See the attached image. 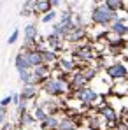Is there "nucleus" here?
I'll list each match as a JSON object with an SVG mask.
<instances>
[{
  "label": "nucleus",
  "mask_w": 128,
  "mask_h": 130,
  "mask_svg": "<svg viewBox=\"0 0 128 130\" xmlns=\"http://www.w3.org/2000/svg\"><path fill=\"white\" fill-rule=\"evenodd\" d=\"M41 91L46 93L47 97H51V99H60V97H65V95H70L68 76H63V77L51 76L47 81H44L41 85Z\"/></svg>",
  "instance_id": "nucleus-1"
},
{
  "label": "nucleus",
  "mask_w": 128,
  "mask_h": 130,
  "mask_svg": "<svg viewBox=\"0 0 128 130\" xmlns=\"http://www.w3.org/2000/svg\"><path fill=\"white\" fill-rule=\"evenodd\" d=\"M89 18H91V23L95 26H109L112 21H116L119 18V12L111 11L104 4H95L91 12H89Z\"/></svg>",
  "instance_id": "nucleus-2"
},
{
  "label": "nucleus",
  "mask_w": 128,
  "mask_h": 130,
  "mask_svg": "<svg viewBox=\"0 0 128 130\" xmlns=\"http://www.w3.org/2000/svg\"><path fill=\"white\" fill-rule=\"evenodd\" d=\"M70 97H72V99H76V100H79V102H83V104H86L89 109H91V107H98V106L104 102L102 93H98L95 88H91V86L81 88V90L74 91Z\"/></svg>",
  "instance_id": "nucleus-3"
},
{
  "label": "nucleus",
  "mask_w": 128,
  "mask_h": 130,
  "mask_svg": "<svg viewBox=\"0 0 128 130\" xmlns=\"http://www.w3.org/2000/svg\"><path fill=\"white\" fill-rule=\"evenodd\" d=\"M104 72L112 83H116V81H121V79L128 77V65L123 62H112L104 69Z\"/></svg>",
  "instance_id": "nucleus-4"
},
{
  "label": "nucleus",
  "mask_w": 128,
  "mask_h": 130,
  "mask_svg": "<svg viewBox=\"0 0 128 130\" xmlns=\"http://www.w3.org/2000/svg\"><path fill=\"white\" fill-rule=\"evenodd\" d=\"M95 51H93V47H89V46H83V44H77L76 46V49L72 51V58L76 60V63L79 65V69H81V63H91L93 60H95Z\"/></svg>",
  "instance_id": "nucleus-5"
},
{
  "label": "nucleus",
  "mask_w": 128,
  "mask_h": 130,
  "mask_svg": "<svg viewBox=\"0 0 128 130\" xmlns=\"http://www.w3.org/2000/svg\"><path fill=\"white\" fill-rule=\"evenodd\" d=\"M97 114H98L100 118H104V120H105L109 127H114V125L118 123V112L114 111V107H112L111 104H107L105 100L97 107Z\"/></svg>",
  "instance_id": "nucleus-6"
},
{
  "label": "nucleus",
  "mask_w": 128,
  "mask_h": 130,
  "mask_svg": "<svg viewBox=\"0 0 128 130\" xmlns=\"http://www.w3.org/2000/svg\"><path fill=\"white\" fill-rule=\"evenodd\" d=\"M65 42H67V41H65L63 37H60V35L53 34V32L46 37V46H47L49 49L56 51V53H58V51H62V49L65 47Z\"/></svg>",
  "instance_id": "nucleus-7"
},
{
  "label": "nucleus",
  "mask_w": 128,
  "mask_h": 130,
  "mask_svg": "<svg viewBox=\"0 0 128 130\" xmlns=\"http://www.w3.org/2000/svg\"><path fill=\"white\" fill-rule=\"evenodd\" d=\"M126 25H128L126 20L118 18L116 21H112L109 25V32L114 34V35H118V37H125V35H126Z\"/></svg>",
  "instance_id": "nucleus-8"
},
{
  "label": "nucleus",
  "mask_w": 128,
  "mask_h": 130,
  "mask_svg": "<svg viewBox=\"0 0 128 130\" xmlns=\"http://www.w3.org/2000/svg\"><path fill=\"white\" fill-rule=\"evenodd\" d=\"M41 56H42V63L44 65H49V67H53V65L56 67L58 60H60L58 53H56V51H53V49H49V47L41 49Z\"/></svg>",
  "instance_id": "nucleus-9"
},
{
  "label": "nucleus",
  "mask_w": 128,
  "mask_h": 130,
  "mask_svg": "<svg viewBox=\"0 0 128 130\" xmlns=\"http://www.w3.org/2000/svg\"><path fill=\"white\" fill-rule=\"evenodd\" d=\"M39 86L37 85H23L21 91H20V95H21V99L25 100H37V97H39Z\"/></svg>",
  "instance_id": "nucleus-10"
},
{
  "label": "nucleus",
  "mask_w": 128,
  "mask_h": 130,
  "mask_svg": "<svg viewBox=\"0 0 128 130\" xmlns=\"http://www.w3.org/2000/svg\"><path fill=\"white\" fill-rule=\"evenodd\" d=\"M23 41H30V42H37L39 41V26L35 25V23H28L26 26H25V30H23Z\"/></svg>",
  "instance_id": "nucleus-11"
},
{
  "label": "nucleus",
  "mask_w": 128,
  "mask_h": 130,
  "mask_svg": "<svg viewBox=\"0 0 128 130\" xmlns=\"http://www.w3.org/2000/svg\"><path fill=\"white\" fill-rule=\"evenodd\" d=\"M14 67H16L18 72H21V70H32V65L28 62V56H26L25 51H20L14 56Z\"/></svg>",
  "instance_id": "nucleus-12"
},
{
  "label": "nucleus",
  "mask_w": 128,
  "mask_h": 130,
  "mask_svg": "<svg viewBox=\"0 0 128 130\" xmlns=\"http://www.w3.org/2000/svg\"><path fill=\"white\" fill-rule=\"evenodd\" d=\"M109 93L118 95V97H121V95H128V77H126V79H121V81H116V83L111 86V91H109Z\"/></svg>",
  "instance_id": "nucleus-13"
},
{
  "label": "nucleus",
  "mask_w": 128,
  "mask_h": 130,
  "mask_svg": "<svg viewBox=\"0 0 128 130\" xmlns=\"http://www.w3.org/2000/svg\"><path fill=\"white\" fill-rule=\"evenodd\" d=\"M79 70H81V74L84 76V79L88 83H91V81H95L98 77V69L95 65H83Z\"/></svg>",
  "instance_id": "nucleus-14"
},
{
  "label": "nucleus",
  "mask_w": 128,
  "mask_h": 130,
  "mask_svg": "<svg viewBox=\"0 0 128 130\" xmlns=\"http://www.w3.org/2000/svg\"><path fill=\"white\" fill-rule=\"evenodd\" d=\"M58 125H60V116L58 114H49L46 118V121L41 123V128L42 130H58Z\"/></svg>",
  "instance_id": "nucleus-15"
},
{
  "label": "nucleus",
  "mask_w": 128,
  "mask_h": 130,
  "mask_svg": "<svg viewBox=\"0 0 128 130\" xmlns=\"http://www.w3.org/2000/svg\"><path fill=\"white\" fill-rule=\"evenodd\" d=\"M58 130H77V123L72 116L65 114V116H60V125H58Z\"/></svg>",
  "instance_id": "nucleus-16"
},
{
  "label": "nucleus",
  "mask_w": 128,
  "mask_h": 130,
  "mask_svg": "<svg viewBox=\"0 0 128 130\" xmlns=\"http://www.w3.org/2000/svg\"><path fill=\"white\" fill-rule=\"evenodd\" d=\"M35 123H37V121H35V118H33V114H32L30 111H26V112L20 114V120H18V127H21V128H28V127L35 125Z\"/></svg>",
  "instance_id": "nucleus-17"
},
{
  "label": "nucleus",
  "mask_w": 128,
  "mask_h": 130,
  "mask_svg": "<svg viewBox=\"0 0 128 130\" xmlns=\"http://www.w3.org/2000/svg\"><path fill=\"white\" fill-rule=\"evenodd\" d=\"M100 4H104L114 12H121L125 11V0H100Z\"/></svg>",
  "instance_id": "nucleus-18"
},
{
  "label": "nucleus",
  "mask_w": 128,
  "mask_h": 130,
  "mask_svg": "<svg viewBox=\"0 0 128 130\" xmlns=\"http://www.w3.org/2000/svg\"><path fill=\"white\" fill-rule=\"evenodd\" d=\"M51 9H54L51 0H37V5H35V14L42 16V14H46V12H49Z\"/></svg>",
  "instance_id": "nucleus-19"
},
{
  "label": "nucleus",
  "mask_w": 128,
  "mask_h": 130,
  "mask_svg": "<svg viewBox=\"0 0 128 130\" xmlns=\"http://www.w3.org/2000/svg\"><path fill=\"white\" fill-rule=\"evenodd\" d=\"M32 114H33V118H35V121H37V123H42V121H46V118L49 116V112H47V111H46V109H44L41 104H35V106H33Z\"/></svg>",
  "instance_id": "nucleus-20"
},
{
  "label": "nucleus",
  "mask_w": 128,
  "mask_h": 130,
  "mask_svg": "<svg viewBox=\"0 0 128 130\" xmlns=\"http://www.w3.org/2000/svg\"><path fill=\"white\" fill-rule=\"evenodd\" d=\"M25 53H26V56H28V62H30V65H32V69H33V67H37V65H42L41 51L32 49V51H25Z\"/></svg>",
  "instance_id": "nucleus-21"
},
{
  "label": "nucleus",
  "mask_w": 128,
  "mask_h": 130,
  "mask_svg": "<svg viewBox=\"0 0 128 130\" xmlns=\"http://www.w3.org/2000/svg\"><path fill=\"white\" fill-rule=\"evenodd\" d=\"M35 5H37V0H25V4H23V9H21V16L25 18H28V16H32V14H35Z\"/></svg>",
  "instance_id": "nucleus-22"
},
{
  "label": "nucleus",
  "mask_w": 128,
  "mask_h": 130,
  "mask_svg": "<svg viewBox=\"0 0 128 130\" xmlns=\"http://www.w3.org/2000/svg\"><path fill=\"white\" fill-rule=\"evenodd\" d=\"M18 76H20V81L23 85H35L33 70H21V72H18Z\"/></svg>",
  "instance_id": "nucleus-23"
},
{
  "label": "nucleus",
  "mask_w": 128,
  "mask_h": 130,
  "mask_svg": "<svg viewBox=\"0 0 128 130\" xmlns=\"http://www.w3.org/2000/svg\"><path fill=\"white\" fill-rule=\"evenodd\" d=\"M58 18V12L54 11V9H51L49 12H46V14H42L41 16V23H44V25H49V23H54V20Z\"/></svg>",
  "instance_id": "nucleus-24"
},
{
  "label": "nucleus",
  "mask_w": 128,
  "mask_h": 130,
  "mask_svg": "<svg viewBox=\"0 0 128 130\" xmlns=\"http://www.w3.org/2000/svg\"><path fill=\"white\" fill-rule=\"evenodd\" d=\"M18 39H20V28H14L12 30V34L9 35V39H7V44L9 46H12V44L18 42Z\"/></svg>",
  "instance_id": "nucleus-25"
},
{
  "label": "nucleus",
  "mask_w": 128,
  "mask_h": 130,
  "mask_svg": "<svg viewBox=\"0 0 128 130\" xmlns=\"http://www.w3.org/2000/svg\"><path fill=\"white\" fill-rule=\"evenodd\" d=\"M16 111H18V116L23 114V112H26V111H28V100L21 99V100H20V104L16 106Z\"/></svg>",
  "instance_id": "nucleus-26"
},
{
  "label": "nucleus",
  "mask_w": 128,
  "mask_h": 130,
  "mask_svg": "<svg viewBox=\"0 0 128 130\" xmlns=\"http://www.w3.org/2000/svg\"><path fill=\"white\" fill-rule=\"evenodd\" d=\"M11 104H12V95H5V97L0 100V106H2V107H9Z\"/></svg>",
  "instance_id": "nucleus-27"
},
{
  "label": "nucleus",
  "mask_w": 128,
  "mask_h": 130,
  "mask_svg": "<svg viewBox=\"0 0 128 130\" xmlns=\"http://www.w3.org/2000/svg\"><path fill=\"white\" fill-rule=\"evenodd\" d=\"M7 121V107H2L0 106V127Z\"/></svg>",
  "instance_id": "nucleus-28"
},
{
  "label": "nucleus",
  "mask_w": 128,
  "mask_h": 130,
  "mask_svg": "<svg viewBox=\"0 0 128 130\" xmlns=\"http://www.w3.org/2000/svg\"><path fill=\"white\" fill-rule=\"evenodd\" d=\"M12 95V106H18L20 104V100H21V95H20V91H16V93H11Z\"/></svg>",
  "instance_id": "nucleus-29"
},
{
  "label": "nucleus",
  "mask_w": 128,
  "mask_h": 130,
  "mask_svg": "<svg viewBox=\"0 0 128 130\" xmlns=\"http://www.w3.org/2000/svg\"><path fill=\"white\" fill-rule=\"evenodd\" d=\"M51 2H53V7H58L62 4V0H51Z\"/></svg>",
  "instance_id": "nucleus-30"
},
{
  "label": "nucleus",
  "mask_w": 128,
  "mask_h": 130,
  "mask_svg": "<svg viewBox=\"0 0 128 130\" xmlns=\"http://www.w3.org/2000/svg\"><path fill=\"white\" fill-rule=\"evenodd\" d=\"M91 2H93V4H100V0H91Z\"/></svg>",
  "instance_id": "nucleus-31"
},
{
  "label": "nucleus",
  "mask_w": 128,
  "mask_h": 130,
  "mask_svg": "<svg viewBox=\"0 0 128 130\" xmlns=\"http://www.w3.org/2000/svg\"><path fill=\"white\" fill-rule=\"evenodd\" d=\"M126 35H128V25H126Z\"/></svg>",
  "instance_id": "nucleus-32"
},
{
  "label": "nucleus",
  "mask_w": 128,
  "mask_h": 130,
  "mask_svg": "<svg viewBox=\"0 0 128 130\" xmlns=\"http://www.w3.org/2000/svg\"><path fill=\"white\" fill-rule=\"evenodd\" d=\"M0 130H2V128H0Z\"/></svg>",
  "instance_id": "nucleus-33"
}]
</instances>
